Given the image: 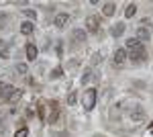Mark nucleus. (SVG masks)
I'll return each instance as SVG.
<instances>
[{"label":"nucleus","instance_id":"f257e3e1","mask_svg":"<svg viewBox=\"0 0 153 137\" xmlns=\"http://www.w3.org/2000/svg\"><path fill=\"white\" fill-rule=\"evenodd\" d=\"M82 104H84V109H86V111H92V109L96 106V90H94V88H88V90L84 92Z\"/></svg>","mask_w":153,"mask_h":137},{"label":"nucleus","instance_id":"f03ea898","mask_svg":"<svg viewBox=\"0 0 153 137\" xmlns=\"http://www.w3.org/2000/svg\"><path fill=\"white\" fill-rule=\"evenodd\" d=\"M129 109V115H131V119L133 121H137V123H143L145 121V109H143L141 104H131V106H127Z\"/></svg>","mask_w":153,"mask_h":137},{"label":"nucleus","instance_id":"7ed1b4c3","mask_svg":"<svg viewBox=\"0 0 153 137\" xmlns=\"http://www.w3.org/2000/svg\"><path fill=\"white\" fill-rule=\"evenodd\" d=\"M131 61L133 64H143L145 59H147V49L143 45H139V47H135V49H131Z\"/></svg>","mask_w":153,"mask_h":137},{"label":"nucleus","instance_id":"20e7f679","mask_svg":"<svg viewBox=\"0 0 153 137\" xmlns=\"http://www.w3.org/2000/svg\"><path fill=\"white\" fill-rule=\"evenodd\" d=\"M86 29H88V31H98V29H100V16H98V14H90V16L86 19Z\"/></svg>","mask_w":153,"mask_h":137},{"label":"nucleus","instance_id":"39448f33","mask_svg":"<svg viewBox=\"0 0 153 137\" xmlns=\"http://www.w3.org/2000/svg\"><path fill=\"white\" fill-rule=\"evenodd\" d=\"M71 21V16L68 14V12H61V14H55V21H53V25L57 27V29H63L65 25Z\"/></svg>","mask_w":153,"mask_h":137},{"label":"nucleus","instance_id":"423d86ee","mask_svg":"<svg viewBox=\"0 0 153 137\" xmlns=\"http://www.w3.org/2000/svg\"><path fill=\"white\" fill-rule=\"evenodd\" d=\"M127 49H123V47H118L117 51H114V57H112V59H114V66H123V64H125V61H127Z\"/></svg>","mask_w":153,"mask_h":137},{"label":"nucleus","instance_id":"0eeeda50","mask_svg":"<svg viewBox=\"0 0 153 137\" xmlns=\"http://www.w3.org/2000/svg\"><path fill=\"white\" fill-rule=\"evenodd\" d=\"M86 37H88V35H86L84 29H74V31H71V41H76V43H84Z\"/></svg>","mask_w":153,"mask_h":137},{"label":"nucleus","instance_id":"6e6552de","mask_svg":"<svg viewBox=\"0 0 153 137\" xmlns=\"http://www.w3.org/2000/svg\"><path fill=\"white\" fill-rule=\"evenodd\" d=\"M114 10H117V4H114V2H104V4H102V14H104V16H112Z\"/></svg>","mask_w":153,"mask_h":137},{"label":"nucleus","instance_id":"1a4fd4ad","mask_svg":"<svg viewBox=\"0 0 153 137\" xmlns=\"http://www.w3.org/2000/svg\"><path fill=\"white\" fill-rule=\"evenodd\" d=\"M125 29H127V25H125V23H117V25H112L110 35H112V37H120V35L125 33Z\"/></svg>","mask_w":153,"mask_h":137},{"label":"nucleus","instance_id":"9d476101","mask_svg":"<svg viewBox=\"0 0 153 137\" xmlns=\"http://www.w3.org/2000/svg\"><path fill=\"white\" fill-rule=\"evenodd\" d=\"M135 37H137L139 41H149V39H151V33H149V31H147L145 27H139V29H137V35H135Z\"/></svg>","mask_w":153,"mask_h":137},{"label":"nucleus","instance_id":"9b49d317","mask_svg":"<svg viewBox=\"0 0 153 137\" xmlns=\"http://www.w3.org/2000/svg\"><path fill=\"white\" fill-rule=\"evenodd\" d=\"M33 31H35V25L31 23V21H25V23L21 25V33L23 35H31Z\"/></svg>","mask_w":153,"mask_h":137},{"label":"nucleus","instance_id":"f8f14e48","mask_svg":"<svg viewBox=\"0 0 153 137\" xmlns=\"http://www.w3.org/2000/svg\"><path fill=\"white\" fill-rule=\"evenodd\" d=\"M37 53H39V51H37V45L29 43V45H27V59H31V61L37 59Z\"/></svg>","mask_w":153,"mask_h":137},{"label":"nucleus","instance_id":"ddd939ff","mask_svg":"<svg viewBox=\"0 0 153 137\" xmlns=\"http://www.w3.org/2000/svg\"><path fill=\"white\" fill-rule=\"evenodd\" d=\"M94 78H96V76H94V72H92V68H88L86 72H84V76H82V84L86 86L88 82H92Z\"/></svg>","mask_w":153,"mask_h":137},{"label":"nucleus","instance_id":"4468645a","mask_svg":"<svg viewBox=\"0 0 153 137\" xmlns=\"http://www.w3.org/2000/svg\"><path fill=\"white\" fill-rule=\"evenodd\" d=\"M12 92H14V86H10V84H6V86L2 88V94H0V96H2V100H8Z\"/></svg>","mask_w":153,"mask_h":137},{"label":"nucleus","instance_id":"2eb2a0df","mask_svg":"<svg viewBox=\"0 0 153 137\" xmlns=\"http://www.w3.org/2000/svg\"><path fill=\"white\" fill-rule=\"evenodd\" d=\"M61 76H63V70L59 68V66H57V68H53V70H51V74H49L51 80H57V78H61Z\"/></svg>","mask_w":153,"mask_h":137},{"label":"nucleus","instance_id":"dca6fc26","mask_svg":"<svg viewBox=\"0 0 153 137\" xmlns=\"http://www.w3.org/2000/svg\"><path fill=\"white\" fill-rule=\"evenodd\" d=\"M135 12H137V4H135V2H131L129 6H127V10H125V14H127V19H131V16H135Z\"/></svg>","mask_w":153,"mask_h":137},{"label":"nucleus","instance_id":"f3484780","mask_svg":"<svg viewBox=\"0 0 153 137\" xmlns=\"http://www.w3.org/2000/svg\"><path fill=\"white\" fill-rule=\"evenodd\" d=\"M21 96H23V90H21V88H14V92H12L10 98H8V103H16Z\"/></svg>","mask_w":153,"mask_h":137},{"label":"nucleus","instance_id":"a211bd4d","mask_svg":"<svg viewBox=\"0 0 153 137\" xmlns=\"http://www.w3.org/2000/svg\"><path fill=\"white\" fill-rule=\"evenodd\" d=\"M141 45V41L137 39V37H131V39H127V47L129 49H135V47H139Z\"/></svg>","mask_w":153,"mask_h":137},{"label":"nucleus","instance_id":"6ab92c4d","mask_svg":"<svg viewBox=\"0 0 153 137\" xmlns=\"http://www.w3.org/2000/svg\"><path fill=\"white\" fill-rule=\"evenodd\" d=\"M16 74H21V76H25L27 72H29V68H27V64H16Z\"/></svg>","mask_w":153,"mask_h":137},{"label":"nucleus","instance_id":"aec40b11","mask_svg":"<svg viewBox=\"0 0 153 137\" xmlns=\"http://www.w3.org/2000/svg\"><path fill=\"white\" fill-rule=\"evenodd\" d=\"M6 23H8V14L0 12V29H6Z\"/></svg>","mask_w":153,"mask_h":137},{"label":"nucleus","instance_id":"412c9836","mask_svg":"<svg viewBox=\"0 0 153 137\" xmlns=\"http://www.w3.org/2000/svg\"><path fill=\"white\" fill-rule=\"evenodd\" d=\"M100 61H102V53H98V51H96L94 55H92V59H90V64H92V66H98Z\"/></svg>","mask_w":153,"mask_h":137},{"label":"nucleus","instance_id":"4be33fe9","mask_svg":"<svg viewBox=\"0 0 153 137\" xmlns=\"http://www.w3.org/2000/svg\"><path fill=\"white\" fill-rule=\"evenodd\" d=\"M76 100H78L76 92H70V94H68V104H70V106H74V104H76Z\"/></svg>","mask_w":153,"mask_h":137},{"label":"nucleus","instance_id":"5701e85b","mask_svg":"<svg viewBox=\"0 0 153 137\" xmlns=\"http://www.w3.org/2000/svg\"><path fill=\"white\" fill-rule=\"evenodd\" d=\"M27 135H29V129H27V127H21V129L14 133V137H27Z\"/></svg>","mask_w":153,"mask_h":137},{"label":"nucleus","instance_id":"b1692460","mask_svg":"<svg viewBox=\"0 0 153 137\" xmlns=\"http://www.w3.org/2000/svg\"><path fill=\"white\" fill-rule=\"evenodd\" d=\"M37 115H39V119H45V104L43 103L37 106Z\"/></svg>","mask_w":153,"mask_h":137},{"label":"nucleus","instance_id":"393cba45","mask_svg":"<svg viewBox=\"0 0 153 137\" xmlns=\"http://www.w3.org/2000/svg\"><path fill=\"white\" fill-rule=\"evenodd\" d=\"M78 66H80V61H78V59H70V61H68V68H70V70H76Z\"/></svg>","mask_w":153,"mask_h":137},{"label":"nucleus","instance_id":"a878e982","mask_svg":"<svg viewBox=\"0 0 153 137\" xmlns=\"http://www.w3.org/2000/svg\"><path fill=\"white\" fill-rule=\"evenodd\" d=\"M23 12H25V16H29L31 21H33V19L37 16V12H35V10H29V8H27V10H23Z\"/></svg>","mask_w":153,"mask_h":137},{"label":"nucleus","instance_id":"bb28decb","mask_svg":"<svg viewBox=\"0 0 153 137\" xmlns=\"http://www.w3.org/2000/svg\"><path fill=\"white\" fill-rule=\"evenodd\" d=\"M0 57H4V59H6V57H8V51H6V49H2V51H0Z\"/></svg>","mask_w":153,"mask_h":137},{"label":"nucleus","instance_id":"cd10ccee","mask_svg":"<svg viewBox=\"0 0 153 137\" xmlns=\"http://www.w3.org/2000/svg\"><path fill=\"white\" fill-rule=\"evenodd\" d=\"M2 88H4V84H2V82H0V90H2Z\"/></svg>","mask_w":153,"mask_h":137},{"label":"nucleus","instance_id":"c85d7f7f","mask_svg":"<svg viewBox=\"0 0 153 137\" xmlns=\"http://www.w3.org/2000/svg\"><path fill=\"white\" fill-rule=\"evenodd\" d=\"M94 137H102V135H94Z\"/></svg>","mask_w":153,"mask_h":137},{"label":"nucleus","instance_id":"c756f323","mask_svg":"<svg viewBox=\"0 0 153 137\" xmlns=\"http://www.w3.org/2000/svg\"><path fill=\"white\" fill-rule=\"evenodd\" d=\"M0 45H2V39H0Z\"/></svg>","mask_w":153,"mask_h":137}]
</instances>
